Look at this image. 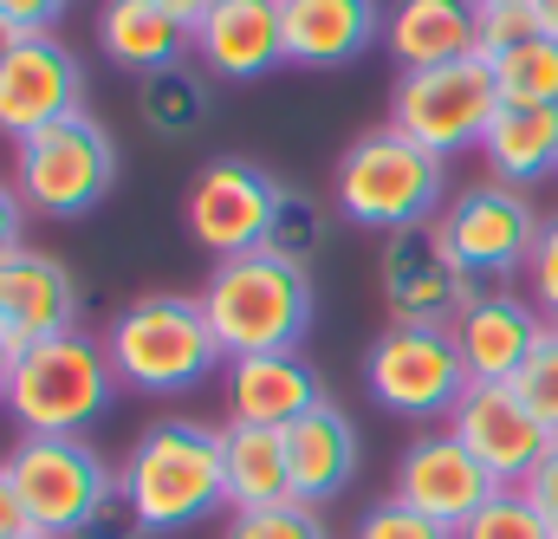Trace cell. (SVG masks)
Here are the masks:
<instances>
[{
	"mask_svg": "<svg viewBox=\"0 0 558 539\" xmlns=\"http://www.w3.org/2000/svg\"><path fill=\"white\" fill-rule=\"evenodd\" d=\"M533 7H539V26L558 39V0H533Z\"/></svg>",
	"mask_w": 558,
	"mask_h": 539,
	"instance_id": "42",
	"label": "cell"
},
{
	"mask_svg": "<svg viewBox=\"0 0 558 539\" xmlns=\"http://www.w3.org/2000/svg\"><path fill=\"white\" fill-rule=\"evenodd\" d=\"M105 351H111L118 384L137 397H182L208 384L228 358L202 299H182V292H143L131 306H118L105 325Z\"/></svg>",
	"mask_w": 558,
	"mask_h": 539,
	"instance_id": "1",
	"label": "cell"
},
{
	"mask_svg": "<svg viewBox=\"0 0 558 539\" xmlns=\"http://www.w3.org/2000/svg\"><path fill=\"white\" fill-rule=\"evenodd\" d=\"M124 494L137 501L149 534H189L202 527L215 507H228L221 488V429L195 422V416H162L137 435V448L124 455Z\"/></svg>",
	"mask_w": 558,
	"mask_h": 539,
	"instance_id": "2",
	"label": "cell"
},
{
	"mask_svg": "<svg viewBox=\"0 0 558 539\" xmlns=\"http://www.w3.org/2000/svg\"><path fill=\"white\" fill-rule=\"evenodd\" d=\"M202 312H208V325H215L228 358L299 351V338L312 332V273L279 261L274 248L234 254V261H221L208 273Z\"/></svg>",
	"mask_w": 558,
	"mask_h": 539,
	"instance_id": "4",
	"label": "cell"
},
{
	"mask_svg": "<svg viewBox=\"0 0 558 539\" xmlns=\"http://www.w3.org/2000/svg\"><path fill=\"white\" fill-rule=\"evenodd\" d=\"M526 292H533L539 319L558 325V215L539 221V241H533V254H526Z\"/></svg>",
	"mask_w": 558,
	"mask_h": 539,
	"instance_id": "34",
	"label": "cell"
},
{
	"mask_svg": "<svg viewBox=\"0 0 558 539\" xmlns=\"http://www.w3.org/2000/svg\"><path fill=\"white\" fill-rule=\"evenodd\" d=\"M454 351L468 364V384H513L520 364L533 358V345L546 338V319L533 299H513V292H481L454 325Z\"/></svg>",
	"mask_w": 558,
	"mask_h": 539,
	"instance_id": "18",
	"label": "cell"
},
{
	"mask_svg": "<svg viewBox=\"0 0 558 539\" xmlns=\"http://www.w3.org/2000/svg\"><path fill=\"white\" fill-rule=\"evenodd\" d=\"M7 475L26 501L33 534L52 539H72L92 520V507L118 488V475L105 468V455L85 435H20L7 455Z\"/></svg>",
	"mask_w": 558,
	"mask_h": 539,
	"instance_id": "9",
	"label": "cell"
},
{
	"mask_svg": "<svg viewBox=\"0 0 558 539\" xmlns=\"http://www.w3.org/2000/svg\"><path fill=\"white\" fill-rule=\"evenodd\" d=\"M286 468H292V494L305 507L338 501L351 488V475H357V422L325 397L312 416H299L286 429Z\"/></svg>",
	"mask_w": 558,
	"mask_h": 539,
	"instance_id": "20",
	"label": "cell"
},
{
	"mask_svg": "<svg viewBox=\"0 0 558 539\" xmlns=\"http://www.w3.org/2000/svg\"><path fill=\"white\" fill-rule=\"evenodd\" d=\"M13 248H26V195L0 182V261H7Z\"/></svg>",
	"mask_w": 558,
	"mask_h": 539,
	"instance_id": "38",
	"label": "cell"
},
{
	"mask_svg": "<svg viewBox=\"0 0 558 539\" xmlns=\"http://www.w3.org/2000/svg\"><path fill=\"white\" fill-rule=\"evenodd\" d=\"M454 539H558V534L539 520V507H533L520 488H500V494H494V501H487V507H481Z\"/></svg>",
	"mask_w": 558,
	"mask_h": 539,
	"instance_id": "28",
	"label": "cell"
},
{
	"mask_svg": "<svg viewBox=\"0 0 558 539\" xmlns=\"http://www.w3.org/2000/svg\"><path fill=\"white\" fill-rule=\"evenodd\" d=\"M85 111V72L59 33H33L0 59V136L26 143L33 131Z\"/></svg>",
	"mask_w": 558,
	"mask_h": 539,
	"instance_id": "14",
	"label": "cell"
},
{
	"mask_svg": "<svg viewBox=\"0 0 558 539\" xmlns=\"http://www.w3.org/2000/svg\"><path fill=\"white\" fill-rule=\"evenodd\" d=\"M474 7H513V0H474Z\"/></svg>",
	"mask_w": 558,
	"mask_h": 539,
	"instance_id": "44",
	"label": "cell"
},
{
	"mask_svg": "<svg viewBox=\"0 0 558 539\" xmlns=\"http://www.w3.org/2000/svg\"><path fill=\"white\" fill-rule=\"evenodd\" d=\"M221 488L234 514H260V507H286L292 494V468H286V429H260V422H221Z\"/></svg>",
	"mask_w": 558,
	"mask_h": 539,
	"instance_id": "24",
	"label": "cell"
},
{
	"mask_svg": "<svg viewBox=\"0 0 558 539\" xmlns=\"http://www.w3.org/2000/svg\"><path fill=\"white\" fill-rule=\"evenodd\" d=\"M474 33H481V59H500L513 46H526L539 26V7L533 0H513V7H474Z\"/></svg>",
	"mask_w": 558,
	"mask_h": 539,
	"instance_id": "32",
	"label": "cell"
},
{
	"mask_svg": "<svg viewBox=\"0 0 558 539\" xmlns=\"http://www.w3.org/2000/svg\"><path fill=\"white\" fill-rule=\"evenodd\" d=\"M195 59L228 79L254 85L286 65V0H215L195 20Z\"/></svg>",
	"mask_w": 558,
	"mask_h": 539,
	"instance_id": "16",
	"label": "cell"
},
{
	"mask_svg": "<svg viewBox=\"0 0 558 539\" xmlns=\"http://www.w3.org/2000/svg\"><path fill=\"white\" fill-rule=\"evenodd\" d=\"M111 182H118V143L85 111L20 143V195L33 215H52V221L92 215L111 195Z\"/></svg>",
	"mask_w": 558,
	"mask_h": 539,
	"instance_id": "6",
	"label": "cell"
},
{
	"mask_svg": "<svg viewBox=\"0 0 558 539\" xmlns=\"http://www.w3.org/2000/svg\"><path fill=\"white\" fill-rule=\"evenodd\" d=\"M384 39H390V59H397L403 72H428V65L474 59V52H481L474 0H397Z\"/></svg>",
	"mask_w": 558,
	"mask_h": 539,
	"instance_id": "23",
	"label": "cell"
},
{
	"mask_svg": "<svg viewBox=\"0 0 558 539\" xmlns=\"http://www.w3.org/2000/svg\"><path fill=\"white\" fill-rule=\"evenodd\" d=\"M513 391H520V404H526L558 435V325H546V338H539V345H533V358L520 364Z\"/></svg>",
	"mask_w": 558,
	"mask_h": 539,
	"instance_id": "30",
	"label": "cell"
},
{
	"mask_svg": "<svg viewBox=\"0 0 558 539\" xmlns=\"http://www.w3.org/2000/svg\"><path fill=\"white\" fill-rule=\"evenodd\" d=\"M137 111L156 136H189L208 118V85L189 72V65H169V72H149L137 85Z\"/></svg>",
	"mask_w": 558,
	"mask_h": 539,
	"instance_id": "26",
	"label": "cell"
},
{
	"mask_svg": "<svg viewBox=\"0 0 558 539\" xmlns=\"http://www.w3.org/2000/svg\"><path fill=\"white\" fill-rule=\"evenodd\" d=\"M221 539H331L318 507L305 501H286V507H260V514H234Z\"/></svg>",
	"mask_w": 558,
	"mask_h": 539,
	"instance_id": "31",
	"label": "cell"
},
{
	"mask_svg": "<svg viewBox=\"0 0 558 539\" xmlns=\"http://www.w3.org/2000/svg\"><path fill=\"white\" fill-rule=\"evenodd\" d=\"M448 435L500 481V488H526V475L546 462L553 429L520 404L513 384H468L461 404L448 416Z\"/></svg>",
	"mask_w": 558,
	"mask_h": 539,
	"instance_id": "13",
	"label": "cell"
},
{
	"mask_svg": "<svg viewBox=\"0 0 558 539\" xmlns=\"http://www.w3.org/2000/svg\"><path fill=\"white\" fill-rule=\"evenodd\" d=\"M279 195H286V189H279L260 163H247V156H215V163L189 182L182 221H189V235H195L208 254L234 261V254L267 248V228H274V215H279Z\"/></svg>",
	"mask_w": 558,
	"mask_h": 539,
	"instance_id": "12",
	"label": "cell"
},
{
	"mask_svg": "<svg viewBox=\"0 0 558 539\" xmlns=\"http://www.w3.org/2000/svg\"><path fill=\"white\" fill-rule=\"evenodd\" d=\"M331 195H338V215L371 228V235H403V228H428L441 221L448 208V176H441V156H428L422 143L384 124V131L357 136L338 169H331Z\"/></svg>",
	"mask_w": 558,
	"mask_h": 539,
	"instance_id": "3",
	"label": "cell"
},
{
	"mask_svg": "<svg viewBox=\"0 0 558 539\" xmlns=\"http://www.w3.org/2000/svg\"><path fill=\"white\" fill-rule=\"evenodd\" d=\"M357 539H454L441 520H428L416 514L410 501H377V507H364V520H357Z\"/></svg>",
	"mask_w": 558,
	"mask_h": 539,
	"instance_id": "33",
	"label": "cell"
},
{
	"mask_svg": "<svg viewBox=\"0 0 558 539\" xmlns=\"http://www.w3.org/2000/svg\"><path fill=\"white\" fill-rule=\"evenodd\" d=\"M13 358H20V345L0 332V404H7V384H13Z\"/></svg>",
	"mask_w": 558,
	"mask_h": 539,
	"instance_id": "41",
	"label": "cell"
},
{
	"mask_svg": "<svg viewBox=\"0 0 558 539\" xmlns=\"http://www.w3.org/2000/svg\"><path fill=\"white\" fill-rule=\"evenodd\" d=\"M318 235H325V215H318V202L312 195H279V215L274 228H267V248H274L279 261H292V267H305L312 254H318Z\"/></svg>",
	"mask_w": 558,
	"mask_h": 539,
	"instance_id": "29",
	"label": "cell"
},
{
	"mask_svg": "<svg viewBox=\"0 0 558 539\" xmlns=\"http://www.w3.org/2000/svg\"><path fill=\"white\" fill-rule=\"evenodd\" d=\"M377 286H384V306L397 325H454L474 299H481V279L448 254V241L428 228H403V235H384V254H377Z\"/></svg>",
	"mask_w": 558,
	"mask_h": 539,
	"instance_id": "11",
	"label": "cell"
},
{
	"mask_svg": "<svg viewBox=\"0 0 558 539\" xmlns=\"http://www.w3.org/2000/svg\"><path fill=\"white\" fill-rule=\"evenodd\" d=\"M494 65V85H500V105H558V39L553 33H533L526 46L487 59Z\"/></svg>",
	"mask_w": 558,
	"mask_h": 539,
	"instance_id": "27",
	"label": "cell"
},
{
	"mask_svg": "<svg viewBox=\"0 0 558 539\" xmlns=\"http://www.w3.org/2000/svg\"><path fill=\"white\" fill-rule=\"evenodd\" d=\"M390 494L410 501L428 520H441L448 534H461V527L500 494V481H494L448 429H428V435H416V442L397 455V488H390Z\"/></svg>",
	"mask_w": 558,
	"mask_h": 539,
	"instance_id": "15",
	"label": "cell"
},
{
	"mask_svg": "<svg viewBox=\"0 0 558 539\" xmlns=\"http://www.w3.org/2000/svg\"><path fill=\"white\" fill-rule=\"evenodd\" d=\"M435 235L474 279H507V273H526V254L539 241V208L513 182H474L448 195Z\"/></svg>",
	"mask_w": 558,
	"mask_h": 539,
	"instance_id": "10",
	"label": "cell"
},
{
	"mask_svg": "<svg viewBox=\"0 0 558 539\" xmlns=\"http://www.w3.org/2000/svg\"><path fill=\"white\" fill-rule=\"evenodd\" d=\"M364 384H371L377 409H390V416L448 422L468 391V364H461L448 325H397L390 319L364 358Z\"/></svg>",
	"mask_w": 558,
	"mask_h": 539,
	"instance_id": "7",
	"label": "cell"
},
{
	"mask_svg": "<svg viewBox=\"0 0 558 539\" xmlns=\"http://www.w3.org/2000/svg\"><path fill=\"white\" fill-rule=\"evenodd\" d=\"M325 404L318 371L299 351H254L228 358V422H260V429H292L299 416Z\"/></svg>",
	"mask_w": 558,
	"mask_h": 539,
	"instance_id": "19",
	"label": "cell"
},
{
	"mask_svg": "<svg viewBox=\"0 0 558 539\" xmlns=\"http://www.w3.org/2000/svg\"><path fill=\"white\" fill-rule=\"evenodd\" d=\"M156 7H169L175 20H189V26H195V20H202V13H208L215 0H156Z\"/></svg>",
	"mask_w": 558,
	"mask_h": 539,
	"instance_id": "40",
	"label": "cell"
},
{
	"mask_svg": "<svg viewBox=\"0 0 558 539\" xmlns=\"http://www.w3.org/2000/svg\"><path fill=\"white\" fill-rule=\"evenodd\" d=\"M377 26V0H286V65H351L357 52H371Z\"/></svg>",
	"mask_w": 558,
	"mask_h": 539,
	"instance_id": "21",
	"label": "cell"
},
{
	"mask_svg": "<svg viewBox=\"0 0 558 539\" xmlns=\"http://www.w3.org/2000/svg\"><path fill=\"white\" fill-rule=\"evenodd\" d=\"M65 13H72V0H0V20H7L20 39H33V33H52Z\"/></svg>",
	"mask_w": 558,
	"mask_h": 539,
	"instance_id": "36",
	"label": "cell"
},
{
	"mask_svg": "<svg viewBox=\"0 0 558 539\" xmlns=\"http://www.w3.org/2000/svg\"><path fill=\"white\" fill-rule=\"evenodd\" d=\"M72 539H149V527H143V514H137V501L124 494V481L92 507V520L78 527Z\"/></svg>",
	"mask_w": 558,
	"mask_h": 539,
	"instance_id": "35",
	"label": "cell"
},
{
	"mask_svg": "<svg viewBox=\"0 0 558 539\" xmlns=\"http://www.w3.org/2000/svg\"><path fill=\"white\" fill-rule=\"evenodd\" d=\"M20 539H52V534H20Z\"/></svg>",
	"mask_w": 558,
	"mask_h": 539,
	"instance_id": "45",
	"label": "cell"
},
{
	"mask_svg": "<svg viewBox=\"0 0 558 539\" xmlns=\"http://www.w3.org/2000/svg\"><path fill=\"white\" fill-rule=\"evenodd\" d=\"M13 46H20V33H13V26H7V20H0V59H7V52H13Z\"/></svg>",
	"mask_w": 558,
	"mask_h": 539,
	"instance_id": "43",
	"label": "cell"
},
{
	"mask_svg": "<svg viewBox=\"0 0 558 539\" xmlns=\"http://www.w3.org/2000/svg\"><path fill=\"white\" fill-rule=\"evenodd\" d=\"M20 534H33V520H26V501H20V488H13V475L0 462V539H20Z\"/></svg>",
	"mask_w": 558,
	"mask_h": 539,
	"instance_id": "39",
	"label": "cell"
},
{
	"mask_svg": "<svg viewBox=\"0 0 558 539\" xmlns=\"http://www.w3.org/2000/svg\"><path fill=\"white\" fill-rule=\"evenodd\" d=\"M111 397H118V371H111L105 338L59 332L13 358L7 409L20 422V435H85L111 409Z\"/></svg>",
	"mask_w": 558,
	"mask_h": 539,
	"instance_id": "5",
	"label": "cell"
},
{
	"mask_svg": "<svg viewBox=\"0 0 558 539\" xmlns=\"http://www.w3.org/2000/svg\"><path fill=\"white\" fill-rule=\"evenodd\" d=\"M520 494L539 507V520H546V527L558 534V435H553V448H546V462L526 475V488H520Z\"/></svg>",
	"mask_w": 558,
	"mask_h": 539,
	"instance_id": "37",
	"label": "cell"
},
{
	"mask_svg": "<svg viewBox=\"0 0 558 539\" xmlns=\"http://www.w3.org/2000/svg\"><path fill=\"white\" fill-rule=\"evenodd\" d=\"M98 46H105L111 65L149 79V72L182 65V52H195V26L175 20L156 0H105L98 7Z\"/></svg>",
	"mask_w": 558,
	"mask_h": 539,
	"instance_id": "22",
	"label": "cell"
},
{
	"mask_svg": "<svg viewBox=\"0 0 558 539\" xmlns=\"http://www.w3.org/2000/svg\"><path fill=\"white\" fill-rule=\"evenodd\" d=\"M481 156L494 182H513V189L558 176V105H500V118L481 136Z\"/></svg>",
	"mask_w": 558,
	"mask_h": 539,
	"instance_id": "25",
	"label": "cell"
},
{
	"mask_svg": "<svg viewBox=\"0 0 558 539\" xmlns=\"http://www.w3.org/2000/svg\"><path fill=\"white\" fill-rule=\"evenodd\" d=\"M494 118H500V85H494V65L481 52L454 59V65L403 72L390 92V124L410 143H422L428 156H454V149L481 143Z\"/></svg>",
	"mask_w": 558,
	"mask_h": 539,
	"instance_id": "8",
	"label": "cell"
},
{
	"mask_svg": "<svg viewBox=\"0 0 558 539\" xmlns=\"http://www.w3.org/2000/svg\"><path fill=\"white\" fill-rule=\"evenodd\" d=\"M78 279L65 261L39 254V248H13L0 261V332L26 351L39 338H59V332H78Z\"/></svg>",
	"mask_w": 558,
	"mask_h": 539,
	"instance_id": "17",
	"label": "cell"
}]
</instances>
